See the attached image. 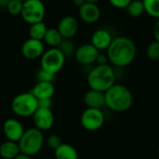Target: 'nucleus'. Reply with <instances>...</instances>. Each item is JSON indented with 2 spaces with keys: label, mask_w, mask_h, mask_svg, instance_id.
Segmentation results:
<instances>
[{
  "label": "nucleus",
  "mask_w": 159,
  "mask_h": 159,
  "mask_svg": "<svg viewBox=\"0 0 159 159\" xmlns=\"http://www.w3.org/2000/svg\"><path fill=\"white\" fill-rule=\"evenodd\" d=\"M56 159H78L77 151L74 146L68 143H63L55 150Z\"/></svg>",
  "instance_id": "nucleus-19"
},
{
  "label": "nucleus",
  "mask_w": 159,
  "mask_h": 159,
  "mask_svg": "<svg viewBox=\"0 0 159 159\" xmlns=\"http://www.w3.org/2000/svg\"><path fill=\"white\" fill-rule=\"evenodd\" d=\"M108 1L114 7L122 9V8H127L132 0H108Z\"/></svg>",
  "instance_id": "nucleus-29"
},
{
  "label": "nucleus",
  "mask_w": 159,
  "mask_h": 159,
  "mask_svg": "<svg viewBox=\"0 0 159 159\" xmlns=\"http://www.w3.org/2000/svg\"><path fill=\"white\" fill-rule=\"evenodd\" d=\"M37 100L52 98L55 93V88L53 83L48 82H37L36 85L30 91Z\"/></svg>",
  "instance_id": "nucleus-17"
},
{
  "label": "nucleus",
  "mask_w": 159,
  "mask_h": 159,
  "mask_svg": "<svg viewBox=\"0 0 159 159\" xmlns=\"http://www.w3.org/2000/svg\"><path fill=\"white\" fill-rule=\"evenodd\" d=\"M14 159H32V157H30V156H27V155H25V154L20 153L18 157H16Z\"/></svg>",
  "instance_id": "nucleus-35"
},
{
  "label": "nucleus",
  "mask_w": 159,
  "mask_h": 159,
  "mask_svg": "<svg viewBox=\"0 0 159 159\" xmlns=\"http://www.w3.org/2000/svg\"><path fill=\"white\" fill-rule=\"evenodd\" d=\"M80 19L89 24L96 23L101 18V9L96 3L86 2L78 8Z\"/></svg>",
  "instance_id": "nucleus-13"
},
{
  "label": "nucleus",
  "mask_w": 159,
  "mask_h": 159,
  "mask_svg": "<svg viewBox=\"0 0 159 159\" xmlns=\"http://www.w3.org/2000/svg\"><path fill=\"white\" fill-rule=\"evenodd\" d=\"M113 41L112 34L105 29H99L91 35V44L99 50H107Z\"/></svg>",
  "instance_id": "nucleus-15"
},
{
  "label": "nucleus",
  "mask_w": 159,
  "mask_h": 159,
  "mask_svg": "<svg viewBox=\"0 0 159 159\" xmlns=\"http://www.w3.org/2000/svg\"><path fill=\"white\" fill-rule=\"evenodd\" d=\"M132 103V93L123 85L115 84L105 92V106L114 112H126L130 109Z\"/></svg>",
  "instance_id": "nucleus-2"
},
{
  "label": "nucleus",
  "mask_w": 159,
  "mask_h": 159,
  "mask_svg": "<svg viewBox=\"0 0 159 159\" xmlns=\"http://www.w3.org/2000/svg\"><path fill=\"white\" fill-rule=\"evenodd\" d=\"M100 51L91 44H84L78 47L75 53V61L82 65H89L96 62Z\"/></svg>",
  "instance_id": "nucleus-9"
},
{
  "label": "nucleus",
  "mask_w": 159,
  "mask_h": 159,
  "mask_svg": "<svg viewBox=\"0 0 159 159\" xmlns=\"http://www.w3.org/2000/svg\"><path fill=\"white\" fill-rule=\"evenodd\" d=\"M20 153L33 157L40 152L44 144V136L40 129L31 128L24 131L22 137L19 141Z\"/></svg>",
  "instance_id": "nucleus-4"
},
{
  "label": "nucleus",
  "mask_w": 159,
  "mask_h": 159,
  "mask_svg": "<svg viewBox=\"0 0 159 159\" xmlns=\"http://www.w3.org/2000/svg\"><path fill=\"white\" fill-rule=\"evenodd\" d=\"M21 18L28 24L43 21L46 15V7L42 0H25L22 3Z\"/></svg>",
  "instance_id": "nucleus-6"
},
{
  "label": "nucleus",
  "mask_w": 159,
  "mask_h": 159,
  "mask_svg": "<svg viewBox=\"0 0 159 159\" xmlns=\"http://www.w3.org/2000/svg\"><path fill=\"white\" fill-rule=\"evenodd\" d=\"M51 99L52 98L37 100L38 108H48V109H51V106H52V100Z\"/></svg>",
  "instance_id": "nucleus-30"
},
{
  "label": "nucleus",
  "mask_w": 159,
  "mask_h": 159,
  "mask_svg": "<svg viewBox=\"0 0 159 159\" xmlns=\"http://www.w3.org/2000/svg\"><path fill=\"white\" fill-rule=\"evenodd\" d=\"M87 2H90V3H96L97 4V2H99L100 0H86Z\"/></svg>",
  "instance_id": "nucleus-36"
},
{
  "label": "nucleus",
  "mask_w": 159,
  "mask_h": 159,
  "mask_svg": "<svg viewBox=\"0 0 159 159\" xmlns=\"http://www.w3.org/2000/svg\"><path fill=\"white\" fill-rule=\"evenodd\" d=\"M62 40H63V37L61 36V34H60L57 28L48 29L46 35L44 37L45 43L51 48H58Z\"/></svg>",
  "instance_id": "nucleus-20"
},
{
  "label": "nucleus",
  "mask_w": 159,
  "mask_h": 159,
  "mask_svg": "<svg viewBox=\"0 0 159 159\" xmlns=\"http://www.w3.org/2000/svg\"><path fill=\"white\" fill-rule=\"evenodd\" d=\"M153 33H154V36H155V40L159 42V19L156 21L155 25H154V29H153Z\"/></svg>",
  "instance_id": "nucleus-32"
},
{
  "label": "nucleus",
  "mask_w": 159,
  "mask_h": 159,
  "mask_svg": "<svg viewBox=\"0 0 159 159\" xmlns=\"http://www.w3.org/2000/svg\"><path fill=\"white\" fill-rule=\"evenodd\" d=\"M146 55L149 60L153 61H159V42L155 40L151 42L146 49Z\"/></svg>",
  "instance_id": "nucleus-25"
},
{
  "label": "nucleus",
  "mask_w": 159,
  "mask_h": 159,
  "mask_svg": "<svg viewBox=\"0 0 159 159\" xmlns=\"http://www.w3.org/2000/svg\"><path fill=\"white\" fill-rule=\"evenodd\" d=\"M65 62V57L58 48H51L46 50L41 56V68L56 75L59 73Z\"/></svg>",
  "instance_id": "nucleus-7"
},
{
  "label": "nucleus",
  "mask_w": 159,
  "mask_h": 159,
  "mask_svg": "<svg viewBox=\"0 0 159 159\" xmlns=\"http://www.w3.org/2000/svg\"><path fill=\"white\" fill-rule=\"evenodd\" d=\"M144 11L150 17L159 19V0H143Z\"/></svg>",
  "instance_id": "nucleus-23"
},
{
  "label": "nucleus",
  "mask_w": 159,
  "mask_h": 159,
  "mask_svg": "<svg viewBox=\"0 0 159 159\" xmlns=\"http://www.w3.org/2000/svg\"><path fill=\"white\" fill-rule=\"evenodd\" d=\"M20 154L19 143L16 142L7 141L0 145V156L4 159H14Z\"/></svg>",
  "instance_id": "nucleus-18"
},
{
  "label": "nucleus",
  "mask_w": 159,
  "mask_h": 159,
  "mask_svg": "<svg viewBox=\"0 0 159 159\" xmlns=\"http://www.w3.org/2000/svg\"><path fill=\"white\" fill-rule=\"evenodd\" d=\"M84 102L88 108L102 109L105 106V92L90 89L84 95Z\"/></svg>",
  "instance_id": "nucleus-16"
},
{
  "label": "nucleus",
  "mask_w": 159,
  "mask_h": 159,
  "mask_svg": "<svg viewBox=\"0 0 159 159\" xmlns=\"http://www.w3.org/2000/svg\"><path fill=\"white\" fill-rule=\"evenodd\" d=\"M20 1H21V2H24L25 0H20Z\"/></svg>",
  "instance_id": "nucleus-37"
},
{
  "label": "nucleus",
  "mask_w": 159,
  "mask_h": 159,
  "mask_svg": "<svg viewBox=\"0 0 159 159\" xmlns=\"http://www.w3.org/2000/svg\"><path fill=\"white\" fill-rule=\"evenodd\" d=\"M78 21L73 16H65L59 21L57 29L64 39L73 38L78 32Z\"/></svg>",
  "instance_id": "nucleus-14"
},
{
  "label": "nucleus",
  "mask_w": 159,
  "mask_h": 159,
  "mask_svg": "<svg viewBox=\"0 0 159 159\" xmlns=\"http://www.w3.org/2000/svg\"><path fill=\"white\" fill-rule=\"evenodd\" d=\"M116 74L109 64L95 66L88 75V84L91 89L106 92L115 85Z\"/></svg>",
  "instance_id": "nucleus-3"
},
{
  "label": "nucleus",
  "mask_w": 159,
  "mask_h": 159,
  "mask_svg": "<svg viewBox=\"0 0 159 159\" xmlns=\"http://www.w3.org/2000/svg\"><path fill=\"white\" fill-rule=\"evenodd\" d=\"M34 124L41 131L48 130L54 124V115L51 109L38 108L33 116Z\"/></svg>",
  "instance_id": "nucleus-10"
},
{
  "label": "nucleus",
  "mask_w": 159,
  "mask_h": 159,
  "mask_svg": "<svg viewBox=\"0 0 159 159\" xmlns=\"http://www.w3.org/2000/svg\"><path fill=\"white\" fill-rule=\"evenodd\" d=\"M22 3L20 0H10V2L8 3V6L7 7V12L12 15V16H18L21 14V10H22Z\"/></svg>",
  "instance_id": "nucleus-26"
},
{
  "label": "nucleus",
  "mask_w": 159,
  "mask_h": 159,
  "mask_svg": "<svg viewBox=\"0 0 159 159\" xmlns=\"http://www.w3.org/2000/svg\"><path fill=\"white\" fill-rule=\"evenodd\" d=\"M126 9L128 14L132 18H139L145 12L143 0H132Z\"/></svg>",
  "instance_id": "nucleus-22"
},
{
  "label": "nucleus",
  "mask_w": 159,
  "mask_h": 159,
  "mask_svg": "<svg viewBox=\"0 0 159 159\" xmlns=\"http://www.w3.org/2000/svg\"><path fill=\"white\" fill-rule=\"evenodd\" d=\"M24 131L22 124L17 119L8 118L3 124V132L8 141L19 143Z\"/></svg>",
  "instance_id": "nucleus-11"
},
{
  "label": "nucleus",
  "mask_w": 159,
  "mask_h": 159,
  "mask_svg": "<svg viewBox=\"0 0 159 159\" xmlns=\"http://www.w3.org/2000/svg\"><path fill=\"white\" fill-rule=\"evenodd\" d=\"M158 157H159V147H158Z\"/></svg>",
  "instance_id": "nucleus-38"
},
{
  "label": "nucleus",
  "mask_w": 159,
  "mask_h": 159,
  "mask_svg": "<svg viewBox=\"0 0 159 159\" xmlns=\"http://www.w3.org/2000/svg\"><path fill=\"white\" fill-rule=\"evenodd\" d=\"M47 31H48V28H47V25L44 23V21L31 24L30 29H29L30 38L42 41V40H44Z\"/></svg>",
  "instance_id": "nucleus-21"
},
{
  "label": "nucleus",
  "mask_w": 159,
  "mask_h": 159,
  "mask_svg": "<svg viewBox=\"0 0 159 159\" xmlns=\"http://www.w3.org/2000/svg\"><path fill=\"white\" fill-rule=\"evenodd\" d=\"M10 0H0V9H7Z\"/></svg>",
  "instance_id": "nucleus-33"
},
{
  "label": "nucleus",
  "mask_w": 159,
  "mask_h": 159,
  "mask_svg": "<svg viewBox=\"0 0 159 159\" xmlns=\"http://www.w3.org/2000/svg\"><path fill=\"white\" fill-rule=\"evenodd\" d=\"M44 52V44L41 40L29 38L26 41H24V43L21 46L22 55L29 60L41 58Z\"/></svg>",
  "instance_id": "nucleus-12"
},
{
  "label": "nucleus",
  "mask_w": 159,
  "mask_h": 159,
  "mask_svg": "<svg viewBox=\"0 0 159 159\" xmlns=\"http://www.w3.org/2000/svg\"><path fill=\"white\" fill-rule=\"evenodd\" d=\"M137 48L133 40L126 36H118L113 39L107 49L109 61L116 67H126L135 59Z\"/></svg>",
  "instance_id": "nucleus-1"
},
{
  "label": "nucleus",
  "mask_w": 159,
  "mask_h": 159,
  "mask_svg": "<svg viewBox=\"0 0 159 159\" xmlns=\"http://www.w3.org/2000/svg\"><path fill=\"white\" fill-rule=\"evenodd\" d=\"M47 144L49 148H51L55 151L57 148H59L62 144V142H61V139L59 135L51 134L48 136V138L47 140Z\"/></svg>",
  "instance_id": "nucleus-28"
},
{
  "label": "nucleus",
  "mask_w": 159,
  "mask_h": 159,
  "mask_svg": "<svg viewBox=\"0 0 159 159\" xmlns=\"http://www.w3.org/2000/svg\"><path fill=\"white\" fill-rule=\"evenodd\" d=\"M58 48L61 51V53L64 55L65 58L75 56V53L76 50L74 42L71 39H64V38L60 44V46L58 47Z\"/></svg>",
  "instance_id": "nucleus-24"
},
{
  "label": "nucleus",
  "mask_w": 159,
  "mask_h": 159,
  "mask_svg": "<svg viewBox=\"0 0 159 159\" xmlns=\"http://www.w3.org/2000/svg\"><path fill=\"white\" fill-rule=\"evenodd\" d=\"M11 109L18 116H33L35 111L38 109L37 99L31 92L20 93L12 100Z\"/></svg>",
  "instance_id": "nucleus-5"
},
{
  "label": "nucleus",
  "mask_w": 159,
  "mask_h": 159,
  "mask_svg": "<svg viewBox=\"0 0 159 159\" xmlns=\"http://www.w3.org/2000/svg\"><path fill=\"white\" fill-rule=\"evenodd\" d=\"M36 79L37 82H48V83H53L55 79V75L51 74L42 68H40L37 73H36Z\"/></svg>",
  "instance_id": "nucleus-27"
},
{
  "label": "nucleus",
  "mask_w": 159,
  "mask_h": 159,
  "mask_svg": "<svg viewBox=\"0 0 159 159\" xmlns=\"http://www.w3.org/2000/svg\"><path fill=\"white\" fill-rule=\"evenodd\" d=\"M73 2H74V4H75V6H76L78 8L81 7V6H83L87 1L86 0H73Z\"/></svg>",
  "instance_id": "nucleus-34"
},
{
  "label": "nucleus",
  "mask_w": 159,
  "mask_h": 159,
  "mask_svg": "<svg viewBox=\"0 0 159 159\" xmlns=\"http://www.w3.org/2000/svg\"><path fill=\"white\" fill-rule=\"evenodd\" d=\"M105 117L102 109L87 108L81 115L80 122L84 129L88 131H96L100 129L103 123Z\"/></svg>",
  "instance_id": "nucleus-8"
},
{
  "label": "nucleus",
  "mask_w": 159,
  "mask_h": 159,
  "mask_svg": "<svg viewBox=\"0 0 159 159\" xmlns=\"http://www.w3.org/2000/svg\"><path fill=\"white\" fill-rule=\"evenodd\" d=\"M108 61H109V59H108L107 54H102V53H100L99 54V56L97 58V61H96V62L98 63V65L108 64Z\"/></svg>",
  "instance_id": "nucleus-31"
}]
</instances>
